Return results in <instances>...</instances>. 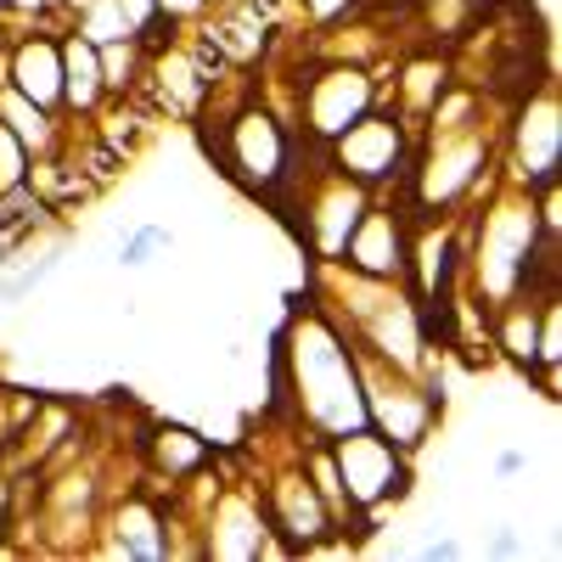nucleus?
I'll list each match as a JSON object with an SVG mask.
<instances>
[{"mask_svg": "<svg viewBox=\"0 0 562 562\" xmlns=\"http://www.w3.org/2000/svg\"><path fill=\"white\" fill-rule=\"evenodd\" d=\"M293 389H299L304 422H310L315 434H333L338 439L349 428H366V394H360L355 360L338 344L333 326L304 321L299 333H293Z\"/></svg>", "mask_w": 562, "mask_h": 562, "instance_id": "f257e3e1", "label": "nucleus"}, {"mask_svg": "<svg viewBox=\"0 0 562 562\" xmlns=\"http://www.w3.org/2000/svg\"><path fill=\"white\" fill-rule=\"evenodd\" d=\"M209 158L254 198H276L293 180V135L281 130L265 108H237L220 119V135H209Z\"/></svg>", "mask_w": 562, "mask_h": 562, "instance_id": "f03ea898", "label": "nucleus"}, {"mask_svg": "<svg viewBox=\"0 0 562 562\" xmlns=\"http://www.w3.org/2000/svg\"><path fill=\"white\" fill-rule=\"evenodd\" d=\"M333 461H338V484H344V501L349 506H383V501H400L411 473H405V456L394 439L371 434V428H349L333 439Z\"/></svg>", "mask_w": 562, "mask_h": 562, "instance_id": "7ed1b4c3", "label": "nucleus"}, {"mask_svg": "<svg viewBox=\"0 0 562 562\" xmlns=\"http://www.w3.org/2000/svg\"><path fill=\"white\" fill-rule=\"evenodd\" d=\"M378 102V85L360 68H321L299 85V108H304V130L315 140H338L360 113H371Z\"/></svg>", "mask_w": 562, "mask_h": 562, "instance_id": "20e7f679", "label": "nucleus"}, {"mask_svg": "<svg viewBox=\"0 0 562 562\" xmlns=\"http://www.w3.org/2000/svg\"><path fill=\"white\" fill-rule=\"evenodd\" d=\"M333 147V169L360 180V186H378L389 175H400L405 164V124L389 119V113H360L338 140H326Z\"/></svg>", "mask_w": 562, "mask_h": 562, "instance_id": "39448f33", "label": "nucleus"}, {"mask_svg": "<svg viewBox=\"0 0 562 562\" xmlns=\"http://www.w3.org/2000/svg\"><path fill=\"white\" fill-rule=\"evenodd\" d=\"M7 85L23 90V97L45 113H63V34L52 29H29L12 40L7 52Z\"/></svg>", "mask_w": 562, "mask_h": 562, "instance_id": "423d86ee", "label": "nucleus"}, {"mask_svg": "<svg viewBox=\"0 0 562 562\" xmlns=\"http://www.w3.org/2000/svg\"><path fill=\"white\" fill-rule=\"evenodd\" d=\"M344 259H349V270H355V276H366V281H394V276H405L411 248H405L400 220L366 203V214L355 220L349 243H344Z\"/></svg>", "mask_w": 562, "mask_h": 562, "instance_id": "0eeeda50", "label": "nucleus"}, {"mask_svg": "<svg viewBox=\"0 0 562 562\" xmlns=\"http://www.w3.org/2000/svg\"><path fill=\"white\" fill-rule=\"evenodd\" d=\"M310 209H315V214H304V243H310L321 259H338L344 243H349V231H355V220L366 214V186L349 180V175H333Z\"/></svg>", "mask_w": 562, "mask_h": 562, "instance_id": "6e6552de", "label": "nucleus"}, {"mask_svg": "<svg viewBox=\"0 0 562 562\" xmlns=\"http://www.w3.org/2000/svg\"><path fill=\"white\" fill-rule=\"evenodd\" d=\"M265 518L276 535H288L299 551H310L315 540H326V529H333V506L321 501V490L310 479H281L270 495H265Z\"/></svg>", "mask_w": 562, "mask_h": 562, "instance_id": "1a4fd4ad", "label": "nucleus"}, {"mask_svg": "<svg viewBox=\"0 0 562 562\" xmlns=\"http://www.w3.org/2000/svg\"><path fill=\"white\" fill-rule=\"evenodd\" d=\"M518 169L529 186L557 180V169H562V113H557L551 90H540V102H529L518 119Z\"/></svg>", "mask_w": 562, "mask_h": 562, "instance_id": "9d476101", "label": "nucleus"}, {"mask_svg": "<svg viewBox=\"0 0 562 562\" xmlns=\"http://www.w3.org/2000/svg\"><path fill=\"white\" fill-rule=\"evenodd\" d=\"M113 557H130V562H158V557H169V518H164L158 501L124 495V501L113 506Z\"/></svg>", "mask_w": 562, "mask_h": 562, "instance_id": "9b49d317", "label": "nucleus"}, {"mask_svg": "<svg viewBox=\"0 0 562 562\" xmlns=\"http://www.w3.org/2000/svg\"><path fill=\"white\" fill-rule=\"evenodd\" d=\"M479 169H484V140L479 135L450 140L439 130V153L428 158V169H422V198H428V203H450V198H461L467 186H473Z\"/></svg>", "mask_w": 562, "mask_h": 562, "instance_id": "f8f14e48", "label": "nucleus"}, {"mask_svg": "<svg viewBox=\"0 0 562 562\" xmlns=\"http://www.w3.org/2000/svg\"><path fill=\"white\" fill-rule=\"evenodd\" d=\"M108 102V85H102V52L90 45L85 34H63V113H102Z\"/></svg>", "mask_w": 562, "mask_h": 562, "instance_id": "ddd939ff", "label": "nucleus"}, {"mask_svg": "<svg viewBox=\"0 0 562 562\" xmlns=\"http://www.w3.org/2000/svg\"><path fill=\"white\" fill-rule=\"evenodd\" d=\"M140 445H147V467H153L158 479H169V484L175 479H192L198 467L209 461V439H198L192 428H180V422H158V428L140 439Z\"/></svg>", "mask_w": 562, "mask_h": 562, "instance_id": "4468645a", "label": "nucleus"}, {"mask_svg": "<svg viewBox=\"0 0 562 562\" xmlns=\"http://www.w3.org/2000/svg\"><path fill=\"white\" fill-rule=\"evenodd\" d=\"M29 186H34V198L45 203V209H79L97 186L85 180V169L74 164V158H63V147L57 153H40L34 164H29Z\"/></svg>", "mask_w": 562, "mask_h": 562, "instance_id": "2eb2a0df", "label": "nucleus"}, {"mask_svg": "<svg viewBox=\"0 0 562 562\" xmlns=\"http://www.w3.org/2000/svg\"><path fill=\"white\" fill-rule=\"evenodd\" d=\"M0 124H7L23 147H29V158H40V153H57L63 147V124H57V113H45V108H34L23 90H12L7 79H0Z\"/></svg>", "mask_w": 562, "mask_h": 562, "instance_id": "dca6fc26", "label": "nucleus"}, {"mask_svg": "<svg viewBox=\"0 0 562 562\" xmlns=\"http://www.w3.org/2000/svg\"><path fill=\"white\" fill-rule=\"evenodd\" d=\"M259 506L248 501H220L214 506V518H209V551L214 557H231V562H243V557H259Z\"/></svg>", "mask_w": 562, "mask_h": 562, "instance_id": "f3484780", "label": "nucleus"}, {"mask_svg": "<svg viewBox=\"0 0 562 562\" xmlns=\"http://www.w3.org/2000/svg\"><path fill=\"white\" fill-rule=\"evenodd\" d=\"M203 34L220 45V57H225L231 68H248V63H259V52H265V23L243 7V0H231L225 18H214Z\"/></svg>", "mask_w": 562, "mask_h": 562, "instance_id": "a211bd4d", "label": "nucleus"}, {"mask_svg": "<svg viewBox=\"0 0 562 562\" xmlns=\"http://www.w3.org/2000/svg\"><path fill=\"white\" fill-rule=\"evenodd\" d=\"M445 85H450V68L439 57H411L405 63V79H400V97L416 113H434L445 102Z\"/></svg>", "mask_w": 562, "mask_h": 562, "instance_id": "6ab92c4d", "label": "nucleus"}, {"mask_svg": "<svg viewBox=\"0 0 562 562\" xmlns=\"http://www.w3.org/2000/svg\"><path fill=\"white\" fill-rule=\"evenodd\" d=\"M97 52H102V85H108V97H130L135 79H140V68H147V52H140V40L124 34V40L97 45Z\"/></svg>", "mask_w": 562, "mask_h": 562, "instance_id": "aec40b11", "label": "nucleus"}, {"mask_svg": "<svg viewBox=\"0 0 562 562\" xmlns=\"http://www.w3.org/2000/svg\"><path fill=\"white\" fill-rule=\"evenodd\" d=\"M74 34H85L90 45H108V40H124V34H135V29H130V18H124L119 0H85V7L74 12Z\"/></svg>", "mask_w": 562, "mask_h": 562, "instance_id": "412c9836", "label": "nucleus"}, {"mask_svg": "<svg viewBox=\"0 0 562 562\" xmlns=\"http://www.w3.org/2000/svg\"><path fill=\"white\" fill-rule=\"evenodd\" d=\"M535 344H540V310H535V304L506 310V321H501V349L518 360L524 371H535Z\"/></svg>", "mask_w": 562, "mask_h": 562, "instance_id": "4be33fe9", "label": "nucleus"}, {"mask_svg": "<svg viewBox=\"0 0 562 562\" xmlns=\"http://www.w3.org/2000/svg\"><path fill=\"white\" fill-rule=\"evenodd\" d=\"M74 164L85 169V180H90V186H113V180L124 175V164H130V158H124L119 147H108L102 135H85V147L74 153Z\"/></svg>", "mask_w": 562, "mask_h": 562, "instance_id": "5701e85b", "label": "nucleus"}, {"mask_svg": "<svg viewBox=\"0 0 562 562\" xmlns=\"http://www.w3.org/2000/svg\"><path fill=\"white\" fill-rule=\"evenodd\" d=\"M29 147H23V140L7 130V124H0V198H7V192H18V186H29Z\"/></svg>", "mask_w": 562, "mask_h": 562, "instance_id": "b1692460", "label": "nucleus"}, {"mask_svg": "<svg viewBox=\"0 0 562 562\" xmlns=\"http://www.w3.org/2000/svg\"><path fill=\"white\" fill-rule=\"evenodd\" d=\"M158 248H169V231H164V225H135L130 237L119 243V265H124V270H140V265H153Z\"/></svg>", "mask_w": 562, "mask_h": 562, "instance_id": "393cba45", "label": "nucleus"}, {"mask_svg": "<svg viewBox=\"0 0 562 562\" xmlns=\"http://www.w3.org/2000/svg\"><path fill=\"white\" fill-rule=\"evenodd\" d=\"M304 7H310L315 23H333V18H344V12L355 7V0H304Z\"/></svg>", "mask_w": 562, "mask_h": 562, "instance_id": "a878e982", "label": "nucleus"}, {"mask_svg": "<svg viewBox=\"0 0 562 562\" xmlns=\"http://www.w3.org/2000/svg\"><path fill=\"white\" fill-rule=\"evenodd\" d=\"M158 7L169 12V18H192V12H203L209 0H158Z\"/></svg>", "mask_w": 562, "mask_h": 562, "instance_id": "bb28decb", "label": "nucleus"}, {"mask_svg": "<svg viewBox=\"0 0 562 562\" xmlns=\"http://www.w3.org/2000/svg\"><path fill=\"white\" fill-rule=\"evenodd\" d=\"M495 473H501V479L524 473V450H506V456H495Z\"/></svg>", "mask_w": 562, "mask_h": 562, "instance_id": "cd10ccee", "label": "nucleus"}, {"mask_svg": "<svg viewBox=\"0 0 562 562\" xmlns=\"http://www.w3.org/2000/svg\"><path fill=\"white\" fill-rule=\"evenodd\" d=\"M422 557H428V562H439V557H456V540H450V535H439V540H428V546H422Z\"/></svg>", "mask_w": 562, "mask_h": 562, "instance_id": "c85d7f7f", "label": "nucleus"}, {"mask_svg": "<svg viewBox=\"0 0 562 562\" xmlns=\"http://www.w3.org/2000/svg\"><path fill=\"white\" fill-rule=\"evenodd\" d=\"M12 40H18V34L7 29V12H0V63H7V52H12Z\"/></svg>", "mask_w": 562, "mask_h": 562, "instance_id": "c756f323", "label": "nucleus"}]
</instances>
